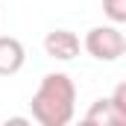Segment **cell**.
Instances as JSON below:
<instances>
[{
    "label": "cell",
    "mask_w": 126,
    "mask_h": 126,
    "mask_svg": "<svg viewBox=\"0 0 126 126\" xmlns=\"http://www.w3.org/2000/svg\"><path fill=\"white\" fill-rule=\"evenodd\" d=\"M32 117L41 126H67L76 114V85L67 73H47L32 94Z\"/></svg>",
    "instance_id": "obj_1"
},
{
    "label": "cell",
    "mask_w": 126,
    "mask_h": 126,
    "mask_svg": "<svg viewBox=\"0 0 126 126\" xmlns=\"http://www.w3.org/2000/svg\"><path fill=\"white\" fill-rule=\"evenodd\" d=\"M82 47L88 50V56H94L97 62H117L126 53V38H123V32H120L117 24H109V27L88 30Z\"/></svg>",
    "instance_id": "obj_2"
},
{
    "label": "cell",
    "mask_w": 126,
    "mask_h": 126,
    "mask_svg": "<svg viewBox=\"0 0 126 126\" xmlns=\"http://www.w3.org/2000/svg\"><path fill=\"white\" fill-rule=\"evenodd\" d=\"M44 53L50 59H59V62H70L79 56V35L70 30H53L44 35Z\"/></svg>",
    "instance_id": "obj_3"
},
{
    "label": "cell",
    "mask_w": 126,
    "mask_h": 126,
    "mask_svg": "<svg viewBox=\"0 0 126 126\" xmlns=\"http://www.w3.org/2000/svg\"><path fill=\"white\" fill-rule=\"evenodd\" d=\"M27 62V50L15 35H0V76L18 73Z\"/></svg>",
    "instance_id": "obj_4"
},
{
    "label": "cell",
    "mask_w": 126,
    "mask_h": 126,
    "mask_svg": "<svg viewBox=\"0 0 126 126\" xmlns=\"http://www.w3.org/2000/svg\"><path fill=\"white\" fill-rule=\"evenodd\" d=\"M85 120H88V123H97V126H120V123H123L120 114L111 109L109 100H97V103H91V109L85 111Z\"/></svg>",
    "instance_id": "obj_5"
},
{
    "label": "cell",
    "mask_w": 126,
    "mask_h": 126,
    "mask_svg": "<svg viewBox=\"0 0 126 126\" xmlns=\"http://www.w3.org/2000/svg\"><path fill=\"white\" fill-rule=\"evenodd\" d=\"M103 12L111 24H126V0H103Z\"/></svg>",
    "instance_id": "obj_6"
},
{
    "label": "cell",
    "mask_w": 126,
    "mask_h": 126,
    "mask_svg": "<svg viewBox=\"0 0 126 126\" xmlns=\"http://www.w3.org/2000/svg\"><path fill=\"white\" fill-rule=\"evenodd\" d=\"M109 103H111V109L120 114V120L126 123V85H117V88H114V94L109 97Z\"/></svg>",
    "instance_id": "obj_7"
}]
</instances>
